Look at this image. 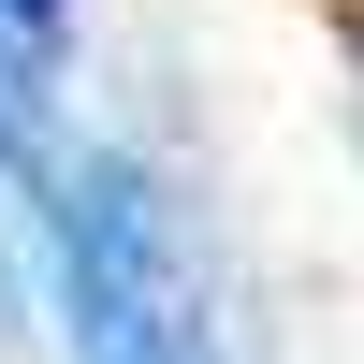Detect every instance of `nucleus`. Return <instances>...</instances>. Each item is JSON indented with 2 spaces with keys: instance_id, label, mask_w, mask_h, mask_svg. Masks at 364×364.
Returning <instances> with one entry per match:
<instances>
[{
  "instance_id": "1",
  "label": "nucleus",
  "mask_w": 364,
  "mask_h": 364,
  "mask_svg": "<svg viewBox=\"0 0 364 364\" xmlns=\"http://www.w3.org/2000/svg\"><path fill=\"white\" fill-rule=\"evenodd\" d=\"M132 364H219V350H204V321H190V291H175V306H161V336H146Z\"/></svg>"
},
{
  "instance_id": "2",
  "label": "nucleus",
  "mask_w": 364,
  "mask_h": 364,
  "mask_svg": "<svg viewBox=\"0 0 364 364\" xmlns=\"http://www.w3.org/2000/svg\"><path fill=\"white\" fill-rule=\"evenodd\" d=\"M58 15H73V0H0V29H15V44H58Z\"/></svg>"
}]
</instances>
